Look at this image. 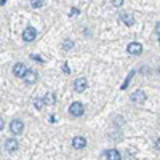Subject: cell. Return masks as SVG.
I'll return each instance as SVG.
<instances>
[{
	"instance_id": "6da1fadb",
	"label": "cell",
	"mask_w": 160,
	"mask_h": 160,
	"mask_svg": "<svg viewBox=\"0 0 160 160\" xmlns=\"http://www.w3.org/2000/svg\"><path fill=\"white\" fill-rule=\"evenodd\" d=\"M83 112H85V108L82 102H72L69 106V114L72 117H80V115H83Z\"/></svg>"
},
{
	"instance_id": "7a4b0ae2",
	"label": "cell",
	"mask_w": 160,
	"mask_h": 160,
	"mask_svg": "<svg viewBox=\"0 0 160 160\" xmlns=\"http://www.w3.org/2000/svg\"><path fill=\"white\" fill-rule=\"evenodd\" d=\"M22 130H24V123L21 122L19 118L11 120V123H10V131L13 133V135H21Z\"/></svg>"
},
{
	"instance_id": "3957f363",
	"label": "cell",
	"mask_w": 160,
	"mask_h": 160,
	"mask_svg": "<svg viewBox=\"0 0 160 160\" xmlns=\"http://www.w3.org/2000/svg\"><path fill=\"white\" fill-rule=\"evenodd\" d=\"M87 87H88V82H87L85 77H80V78H77L75 82H74V90H75V93H83V91L87 90Z\"/></svg>"
},
{
	"instance_id": "277c9868",
	"label": "cell",
	"mask_w": 160,
	"mask_h": 160,
	"mask_svg": "<svg viewBox=\"0 0 160 160\" xmlns=\"http://www.w3.org/2000/svg\"><path fill=\"white\" fill-rule=\"evenodd\" d=\"M37 37V31L32 28V26H29V28H26L24 32H22V40L24 42H32V40H35Z\"/></svg>"
},
{
	"instance_id": "5b68a950",
	"label": "cell",
	"mask_w": 160,
	"mask_h": 160,
	"mask_svg": "<svg viewBox=\"0 0 160 160\" xmlns=\"http://www.w3.org/2000/svg\"><path fill=\"white\" fill-rule=\"evenodd\" d=\"M127 51L130 53V55H133V56H138V55H141V53H142V45L139 42H131L127 47Z\"/></svg>"
},
{
	"instance_id": "8992f818",
	"label": "cell",
	"mask_w": 160,
	"mask_h": 160,
	"mask_svg": "<svg viewBox=\"0 0 160 160\" xmlns=\"http://www.w3.org/2000/svg\"><path fill=\"white\" fill-rule=\"evenodd\" d=\"M131 102L133 104H136V106H142L144 102H146V95H144V93L142 91H135V93H133V95H131Z\"/></svg>"
},
{
	"instance_id": "52a82bcc",
	"label": "cell",
	"mask_w": 160,
	"mask_h": 160,
	"mask_svg": "<svg viewBox=\"0 0 160 160\" xmlns=\"http://www.w3.org/2000/svg\"><path fill=\"white\" fill-rule=\"evenodd\" d=\"M26 71H28V68H26V64H22V62H16L15 68H13V74H15L16 77H19V78L24 77Z\"/></svg>"
},
{
	"instance_id": "ba28073f",
	"label": "cell",
	"mask_w": 160,
	"mask_h": 160,
	"mask_svg": "<svg viewBox=\"0 0 160 160\" xmlns=\"http://www.w3.org/2000/svg\"><path fill=\"white\" fill-rule=\"evenodd\" d=\"M18 144H19V142H18L15 138H10V139H7V141H5V149H7L8 152H16V151H18V148H19Z\"/></svg>"
},
{
	"instance_id": "9c48e42d",
	"label": "cell",
	"mask_w": 160,
	"mask_h": 160,
	"mask_svg": "<svg viewBox=\"0 0 160 160\" xmlns=\"http://www.w3.org/2000/svg\"><path fill=\"white\" fill-rule=\"evenodd\" d=\"M72 146H74V149H85L87 148V139L83 136H75L72 139Z\"/></svg>"
},
{
	"instance_id": "30bf717a",
	"label": "cell",
	"mask_w": 160,
	"mask_h": 160,
	"mask_svg": "<svg viewBox=\"0 0 160 160\" xmlns=\"http://www.w3.org/2000/svg\"><path fill=\"white\" fill-rule=\"evenodd\" d=\"M22 78L26 80V83H35L37 82V72L32 71V69H28Z\"/></svg>"
},
{
	"instance_id": "8fae6325",
	"label": "cell",
	"mask_w": 160,
	"mask_h": 160,
	"mask_svg": "<svg viewBox=\"0 0 160 160\" xmlns=\"http://www.w3.org/2000/svg\"><path fill=\"white\" fill-rule=\"evenodd\" d=\"M43 101V106H53L56 102V96H55V93H47V95L42 98Z\"/></svg>"
},
{
	"instance_id": "7c38bea8",
	"label": "cell",
	"mask_w": 160,
	"mask_h": 160,
	"mask_svg": "<svg viewBox=\"0 0 160 160\" xmlns=\"http://www.w3.org/2000/svg\"><path fill=\"white\" fill-rule=\"evenodd\" d=\"M106 158L108 160H120L122 158V154H120L117 149H109L108 152H106Z\"/></svg>"
},
{
	"instance_id": "4fadbf2b",
	"label": "cell",
	"mask_w": 160,
	"mask_h": 160,
	"mask_svg": "<svg viewBox=\"0 0 160 160\" xmlns=\"http://www.w3.org/2000/svg\"><path fill=\"white\" fill-rule=\"evenodd\" d=\"M120 19H122L127 26H133V24H135V18H133L131 15H128V13H123V15L120 16Z\"/></svg>"
},
{
	"instance_id": "5bb4252c",
	"label": "cell",
	"mask_w": 160,
	"mask_h": 160,
	"mask_svg": "<svg viewBox=\"0 0 160 160\" xmlns=\"http://www.w3.org/2000/svg\"><path fill=\"white\" fill-rule=\"evenodd\" d=\"M72 47H74V42H72V40H64V43H62V50L68 51V50H71Z\"/></svg>"
},
{
	"instance_id": "9a60e30c",
	"label": "cell",
	"mask_w": 160,
	"mask_h": 160,
	"mask_svg": "<svg viewBox=\"0 0 160 160\" xmlns=\"http://www.w3.org/2000/svg\"><path fill=\"white\" fill-rule=\"evenodd\" d=\"M43 2L45 0H31V5H32V8H40L43 5Z\"/></svg>"
},
{
	"instance_id": "2e32d148",
	"label": "cell",
	"mask_w": 160,
	"mask_h": 160,
	"mask_svg": "<svg viewBox=\"0 0 160 160\" xmlns=\"http://www.w3.org/2000/svg\"><path fill=\"white\" fill-rule=\"evenodd\" d=\"M34 104H35V108H37V109H42V108H43V101H42V98H35V99H34Z\"/></svg>"
},
{
	"instance_id": "e0dca14e",
	"label": "cell",
	"mask_w": 160,
	"mask_h": 160,
	"mask_svg": "<svg viewBox=\"0 0 160 160\" xmlns=\"http://www.w3.org/2000/svg\"><path fill=\"white\" fill-rule=\"evenodd\" d=\"M77 15H78V10H77V8H71L69 16H71V18H74V16H77Z\"/></svg>"
},
{
	"instance_id": "ac0fdd59",
	"label": "cell",
	"mask_w": 160,
	"mask_h": 160,
	"mask_svg": "<svg viewBox=\"0 0 160 160\" xmlns=\"http://www.w3.org/2000/svg\"><path fill=\"white\" fill-rule=\"evenodd\" d=\"M112 5L114 7H122L123 5V0H112Z\"/></svg>"
},
{
	"instance_id": "d6986e66",
	"label": "cell",
	"mask_w": 160,
	"mask_h": 160,
	"mask_svg": "<svg viewBox=\"0 0 160 160\" xmlns=\"http://www.w3.org/2000/svg\"><path fill=\"white\" fill-rule=\"evenodd\" d=\"M155 34H157V37L160 35V22L157 21V24H155Z\"/></svg>"
},
{
	"instance_id": "ffe728a7",
	"label": "cell",
	"mask_w": 160,
	"mask_h": 160,
	"mask_svg": "<svg viewBox=\"0 0 160 160\" xmlns=\"http://www.w3.org/2000/svg\"><path fill=\"white\" fill-rule=\"evenodd\" d=\"M3 127H5V122H3V118H2V117H0V131H2V130H3Z\"/></svg>"
},
{
	"instance_id": "44dd1931",
	"label": "cell",
	"mask_w": 160,
	"mask_h": 160,
	"mask_svg": "<svg viewBox=\"0 0 160 160\" xmlns=\"http://www.w3.org/2000/svg\"><path fill=\"white\" fill-rule=\"evenodd\" d=\"M155 149H157V151L160 149V139H157V141H155Z\"/></svg>"
},
{
	"instance_id": "7402d4cb",
	"label": "cell",
	"mask_w": 160,
	"mask_h": 160,
	"mask_svg": "<svg viewBox=\"0 0 160 160\" xmlns=\"http://www.w3.org/2000/svg\"><path fill=\"white\" fill-rule=\"evenodd\" d=\"M64 72H68V74L71 72V71H69V68H68V64H64Z\"/></svg>"
},
{
	"instance_id": "603a6c76",
	"label": "cell",
	"mask_w": 160,
	"mask_h": 160,
	"mask_svg": "<svg viewBox=\"0 0 160 160\" xmlns=\"http://www.w3.org/2000/svg\"><path fill=\"white\" fill-rule=\"evenodd\" d=\"M5 2H7V0H0V5H5Z\"/></svg>"
}]
</instances>
